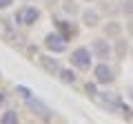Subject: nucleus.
<instances>
[{"mask_svg":"<svg viewBox=\"0 0 133 124\" xmlns=\"http://www.w3.org/2000/svg\"><path fill=\"white\" fill-rule=\"evenodd\" d=\"M38 64H40L47 73H56V75H58V71L62 69V64H60L53 56H40V58H38Z\"/></svg>","mask_w":133,"mask_h":124,"instance_id":"nucleus-11","label":"nucleus"},{"mask_svg":"<svg viewBox=\"0 0 133 124\" xmlns=\"http://www.w3.org/2000/svg\"><path fill=\"white\" fill-rule=\"evenodd\" d=\"M64 9H66V11H78V7H76L73 0H66V2H64Z\"/></svg>","mask_w":133,"mask_h":124,"instance_id":"nucleus-17","label":"nucleus"},{"mask_svg":"<svg viewBox=\"0 0 133 124\" xmlns=\"http://www.w3.org/2000/svg\"><path fill=\"white\" fill-rule=\"evenodd\" d=\"M89 49H91V53H93V58H98L100 62H102V60H109V58L113 56V44H111V40L107 38V36L93 38Z\"/></svg>","mask_w":133,"mask_h":124,"instance_id":"nucleus-5","label":"nucleus"},{"mask_svg":"<svg viewBox=\"0 0 133 124\" xmlns=\"http://www.w3.org/2000/svg\"><path fill=\"white\" fill-rule=\"evenodd\" d=\"M102 33L109 40H118V38H122V33H124V24L120 22V20L111 18V20H107V22L102 24Z\"/></svg>","mask_w":133,"mask_h":124,"instance_id":"nucleus-8","label":"nucleus"},{"mask_svg":"<svg viewBox=\"0 0 133 124\" xmlns=\"http://www.w3.org/2000/svg\"><path fill=\"white\" fill-rule=\"evenodd\" d=\"M120 16H124V18H133V0H120Z\"/></svg>","mask_w":133,"mask_h":124,"instance_id":"nucleus-14","label":"nucleus"},{"mask_svg":"<svg viewBox=\"0 0 133 124\" xmlns=\"http://www.w3.org/2000/svg\"><path fill=\"white\" fill-rule=\"evenodd\" d=\"M0 124H20V118L14 109H7L5 113L0 115Z\"/></svg>","mask_w":133,"mask_h":124,"instance_id":"nucleus-13","label":"nucleus"},{"mask_svg":"<svg viewBox=\"0 0 133 124\" xmlns=\"http://www.w3.org/2000/svg\"><path fill=\"white\" fill-rule=\"evenodd\" d=\"M80 18H82V24L89 29H95L102 24V16H100L98 9H91V7H87V9L80 11Z\"/></svg>","mask_w":133,"mask_h":124,"instance_id":"nucleus-9","label":"nucleus"},{"mask_svg":"<svg viewBox=\"0 0 133 124\" xmlns=\"http://www.w3.org/2000/svg\"><path fill=\"white\" fill-rule=\"evenodd\" d=\"M131 56H133V42H131Z\"/></svg>","mask_w":133,"mask_h":124,"instance_id":"nucleus-19","label":"nucleus"},{"mask_svg":"<svg viewBox=\"0 0 133 124\" xmlns=\"http://www.w3.org/2000/svg\"><path fill=\"white\" fill-rule=\"evenodd\" d=\"M91 71H93L95 82H98V84H102V86H111V84L115 82V78H118V73H115V67H111L109 60L98 62V64H95Z\"/></svg>","mask_w":133,"mask_h":124,"instance_id":"nucleus-3","label":"nucleus"},{"mask_svg":"<svg viewBox=\"0 0 133 124\" xmlns=\"http://www.w3.org/2000/svg\"><path fill=\"white\" fill-rule=\"evenodd\" d=\"M38 20H40V11L36 9V7H31V5L20 7V9L16 11V16H14V22L18 24V27H31V24H36Z\"/></svg>","mask_w":133,"mask_h":124,"instance_id":"nucleus-6","label":"nucleus"},{"mask_svg":"<svg viewBox=\"0 0 133 124\" xmlns=\"http://www.w3.org/2000/svg\"><path fill=\"white\" fill-rule=\"evenodd\" d=\"M58 78H60V82L66 84V86H71V84L78 82V75H76L73 69H60V71H58Z\"/></svg>","mask_w":133,"mask_h":124,"instance_id":"nucleus-12","label":"nucleus"},{"mask_svg":"<svg viewBox=\"0 0 133 124\" xmlns=\"http://www.w3.org/2000/svg\"><path fill=\"white\" fill-rule=\"evenodd\" d=\"M58 29H60V33L64 36L66 40H69V38H73V36H76V31H73V27H71V24H69V22H58Z\"/></svg>","mask_w":133,"mask_h":124,"instance_id":"nucleus-15","label":"nucleus"},{"mask_svg":"<svg viewBox=\"0 0 133 124\" xmlns=\"http://www.w3.org/2000/svg\"><path fill=\"white\" fill-rule=\"evenodd\" d=\"M14 5V0H0V9H9Z\"/></svg>","mask_w":133,"mask_h":124,"instance_id":"nucleus-18","label":"nucleus"},{"mask_svg":"<svg viewBox=\"0 0 133 124\" xmlns=\"http://www.w3.org/2000/svg\"><path fill=\"white\" fill-rule=\"evenodd\" d=\"M124 31H127V33L133 38V18H129V20H127V24H124Z\"/></svg>","mask_w":133,"mask_h":124,"instance_id":"nucleus-16","label":"nucleus"},{"mask_svg":"<svg viewBox=\"0 0 133 124\" xmlns=\"http://www.w3.org/2000/svg\"><path fill=\"white\" fill-rule=\"evenodd\" d=\"M87 2H93V0H87Z\"/></svg>","mask_w":133,"mask_h":124,"instance_id":"nucleus-20","label":"nucleus"},{"mask_svg":"<svg viewBox=\"0 0 133 124\" xmlns=\"http://www.w3.org/2000/svg\"><path fill=\"white\" fill-rule=\"evenodd\" d=\"M93 100L102 102V106H107V109L115 111V113H120V115L131 118V109L127 106V102H124L120 95H113V93H100V91H98V93L93 95Z\"/></svg>","mask_w":133,"mask_h":124,"instance_id":"nucleus-2","label":"nucleus"},{"mask_svg":"<svg viewBox=\"0 0 133 124\" xmlns=\"http://www.w3.org/2000/svg\"><path fill=\"white\" fill-rule=\"evenodd\" d=\"M71 64L73 69H80V71H89L93 69V53L89 47H78L71 51Z\"/></svg>","mask_w":133,"mask_h":124,"instance_id":"nucleus-4","label":"nucleus"},{"mask_svg":"<svg viewBox=\"0 0 133 124\" xmlns=\"http://www.w3.org/2000/svg\"><path fill=\"white\" fill-rule=\"evenodd\" d=\"M44 47L51 53H64L66 51V38L60 33V31H53V33L44 36Z\"/></svg>","mask_w":133,"mask_h":124,"instance_id":"nucleus-7","label":"nucleus"},{"mask_svg":"<svg viewBox=\"0 0 133 124\" xmlns=\"http://www.w3.org/2000/svg\"><path fill=\"white\" fill-rule=\"evenodd\" d=\"M16 91H18V95L27 102V106H29V109H31L36 115H38V118H42V120H49V118H51V111L44 106V102L38 100V98H33V93L27 89V86L18 84V86H16Z\"/></svg>","mask_w":133,"mask_h":124,"instance_id":"nucleus-1","label":"nucleus"},{"mask_svg":"<svg viewBox=\"0 0 133 124\" xmlns=\"http://www.w3.org/2000/svg\"><path fill=\"white\" fill-rule=\"evenodd\" d=\"M131 53V42H129L127 38H118V40H113V56L118 58V60H124V58Z\"/></svg>","mask_w":133,"mask_h":124,"instance_id":"nucleus-10","label":"nucleus"}]
</instances>
